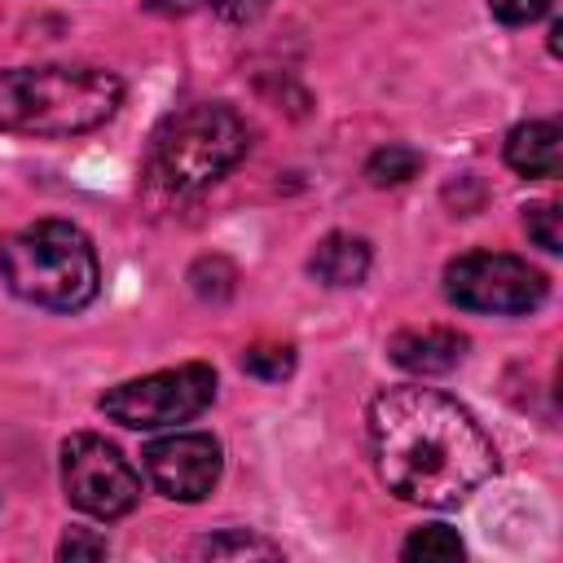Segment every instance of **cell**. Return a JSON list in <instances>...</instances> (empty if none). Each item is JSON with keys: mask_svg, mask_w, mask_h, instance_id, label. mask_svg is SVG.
<instances>
[{"mask_svg": "<svg viewBox=\"0 0 563 563\" xmlns=\"http://www.w3.org/2000/svg\"><path fill=\"white\" fill-rule=\"evenodd\" d=\"M4 286L48 312H79L97 299L101 268L88 233L70 220H35L0 242Z\"/></svg>", "mask_w": 563, "mask_h": 563, "instance_id": "obj_3", "label": "cell"}, {"mask_svg": "<svg viewBox=\"0 0 563 563\" xmlns=\"http://www.w3.org/2000/svg\"><path fill=\"white\" fill-rule=\"evenodd\" d=\"M251 150L246 119L224 101H198L167 114L150 136L145 176L163 194H198L216 185Z\"/></svg>", "mask_w": 563, "mask_h": 563, "instance_id": "obj_4", "label": "cell"}, {"mask_svg": "<svg viewBox=\"0 0 563 563\" xmlns=\"http://www.w3.org/2000/svg\"><path fill=\"white\" fill-rule=\"evenodd\" d=\"M466 352V339L449 325H422V330H400L387 343V356L409 369V374H449Z\"/></svg>", "mask_w": 563, "mask_h": 563, "instance_id": "obj_9", "label": "cell"}, {"mask_svg": "<svg viewBox=\"0 0 563 563\" xmlns=\"http://www.w3.org/2000/svg\"><path fill=\"white\" fill-rule=\"evenodd\" d=\"M123 101V79L106 66H9L0 70V132L79 136L101 128Z\"/></svg>", "mask_w": 563, "mask_h": 563, "instance_id": "obj_2", "label": "cell"}, {"mask_svg": "<svg viewBox=\"0 0 563 563\" xmlns=\"http://www.w3.org/2000/svg\"><path fill=\"white\" fill-rule=\"evenodd\" d=\"M400 554L405 559H440V563H453V559H462V541H457L453 528L427 523V528L409 532V541L400 545Z\"/></svg>", "mask_w": 563, "mask_h": 563, "instance_id": "obj_14", "label": "cell"}, {"mask_svg": "<svg viewBox=\"0 0 563 563\" xmlns=\"http://www.w3.org/2000/svg\"><path fill=\"white\" fill-rule=\"evenodd\" d=\"M150 484L172 501H202L220 484V444L207 431H172L141 449Z\"/></svg>", "mask_w": 563, "mask_h": 563, "instance_id": "obj_8", "label": "cell"}, {"mask_svg": "<svg viewBox=\"0 0 563 563\" xmlns=\"http://www.w3.org/2000/svg\"><path fill=\"white\" fill-rule=\"evenodd\" d=\"M216 400V369L202 361L176 365V369H154L145 378H128L119 387H110L97 409L132 431H158V427H176L198 418L207 405Z\"/></svg>", "mask_w": 563, "mask_h": 563, "instance_id": "obj_5", "label": "cell"}, {"mask_svg": "<svg viewBox=\"0 0 563 563\" xmlns=\"http://www.w3.org/2000/svg\"><path fill=\"white\" fill-rule=\"evenodd\" d=\"M523 229H528V238H532L541 251H550V255H559V251H563L559 207H554V202H532V207H523Z\"/></svg>", "mask_w": 563, "mask_h": 563, "instance_id": "obj_17", "label": "cell"}, {"mask_svg": "<svg viewBox=\"0 0 563 563\" xmlns=\"http://www.w3.org/2000/svg\"><path fill=\"white\" fill-rule=\"evenodd\" d=\"M365 422L378 479L400 501L449 510L497 471V449L488 431L466 405L435 387H383L369 400Z\"/></svg>", "mask_w": 563, "mask_h": 563, "instance_id": "obj_1", "label": "cell"}, {"mask_svg": "<svg viewBox=\"0 0 563 563\" xmlns=\"http://www.w3.org/2000/svg\"><path fill=\"white\" fill-rule=\"evenodd\" d=\"M110 554V545H106V537H92V532H84V528H75V532H66L62 537V545H57V559H106Z\"/></svg>", "mask_w": 563, "mask_h": 563, "instance_id": "obj_19", "label": "cell"}, {"mask_svg": "<svg viewBox=\"0 0 563 563\" xmlns=\"http://www.w3.org/2000/svg\"><path fill=\"white\" fill-rule=\"evenodd\" d=\"M189 282H194V295H202V299H229L238 273H233L229 260H220V255H202V260L189 268Z\"/></svg>", "mask_w": 563, "mask_h": 563, "instance_id": "obj_16", "label": "cell"}, {"mask_svg": "<svg viewBox=\"0 0 563 563\" xmlns=\"http://www.w3.org/2000/svg\"><path fill=\"white\" fill-rule=\"evenodd\" d=\"M308 273L325 286H361L369 273V242L352 233H325L308 255Z\"/></svg>", "mask_w": 563, "mask_h": 563, "instance_id": "obj_11", "label": "cell"}, {"mask_svg": "<svg viewBox=\"0 0 563 563\" xmlns=\"http://www.w3.org/2000/svg\"><path fill=\"white\" fill-rule=\"evenodd\" d=\"M62 488L92 519H123L141 501V475L101 435L79 431L62 444Z\"/></svg>", "mask_w": 563, "mask_h": 563, "instance_id": "obj_7", "label": "cell"}, {"mask_svg": "<svg viewBox=\"0 0 563 563\" xmlns=\"http://www.w3.org/2000/svg\"><path fill=\"white\" fill-rule=\"evenodd\" d=\"M198 559H277L282 545L246 532V528H229V532H216V537H202L194 545Z\"/></svg>", "mask_w": 563, "mask_h": 563, "instance_id": "obj_12", "label": "cell"}, {"mask_svg": "<svg viewBox=\"0 0 563 563\" xmlns=\"http://www.w3.org/2000/svg\"><path fill=\"white\" fill-rule=\"evenodd\" d=\"M242 369L264 378V383H282L295 369V347H286V343H255V347L242 352Z\"/></svg>", "mask_w": 563, "mask_h": 563, "instance_id": "obj_15", "label": "cell"}, {"mask_svg": "<svg viewBox=\"0 0 563 563\" xmlns=\"http://www.w3.org/2000/svg\"><path fill=\"white\" fill-rule=\"evenodd\" d=\"M418 172H422V154L409 150V145H383V150H374L369 163H365V176H369V185H378V189L405 185V180H413Z\"/></svg>", "mask_w": 563, "mask_h": 563, "instance_id": "obj_13", "label": "cell"}, {"mask_svg": "<svg viewBox=\"0 0 563 563\" xmlns=\"http://www.w3.org/2000/svg\"><path fill=\"white\" fill-rule=\"evenodd\" d=\"M211 9H216L224 22H255V18L268 9V0H211Z\"/></svg>", "mask_w": 563, "mask_h": 563, "instance_id": "obj_20", "label": "cell"}, {"mask_svg": "<svg viewBox=\"0 0 563 563\" xmlns=\"http://www.w3.org/2000/svg\"><path fill=\"white\" fill-rule=\"evenodd\" d=\"M198 0H145V9L150 13H163V18H180V13H189Z\"/></svg>", "mask_w": 563, "mask_h": 563, "instance_id": "obj_21", "label": "cell"}, {"mask_svg": "<svg viewBox=\"0 0 563 563\" xmlns=\"http://www.w3.org/2000/svg\"><path fill=\"white\" fill-rule=\"evenodd\" d=\"M550 4H554V0H488L493 18H497V22H506V26L537 22V18H545V13H550Z\"/></svg>", "mask_w": 563, "mask_h": 563, "instance_id": "obj_18", "label": "cell"}, {"mask_svg": "<svg viewBox=\"0 0 563 563\" xmlns=\"http://www.w3.org/2000/svg\"><path fill=\"white\" fill-rule=\"evenodd\" d=\"M444 295L466 312L519 317L545 299V273L506 251H466L444 268Z\"/></svg>", "mask_w": 563, "mask_h": 563, "instance_id": "obj_6", "label": "cell"}, {"mask_svg": "<svg viewBox=\"0 0 563 563\" xmlns=\"http://www.w3.org/2000/svg\"><path fill=\"white\" fill-rule=\"evenodd\" d=\"M506 163L519 176H559L563 167V128L554 119H528L506 136Z\"/></svg>", "mask_w": 563, "mask_h": 563, "instance_id": "obj_10", "label": "cell"}]
</instances>
